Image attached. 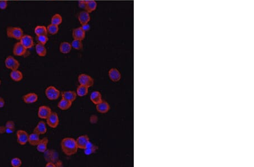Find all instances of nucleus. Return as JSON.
<instances>
[{"label": "nucleus", "mask_w": 254, "mask_h": 167, "mask_svg": "<svg viewBox=\"0 0 254 167\" xmlns=\"http://www.w3.org/2000/svg\"><path fill=\"white\" fill-rule=\"evenodd\" d=\"M29 134L27 132L22 129H19L17 132V140L21 145H25L28 141Z\"/></svg>", "instance_id": "0eeeda50"}, {"label": "nucleus", "mask_w": 254, "mask_h": 167, "mask_svg": "<svg viewBox=\"0 0 254 167\" xmlns=\"http://www.w3.org/2000/svg\"><path fill=\"white\" fill-rule=\"evenodd\" d=\"M62 99L67 100L68 101L73 103L76 99L77 93L72 91H66L61 94Z\"/></svg>", "instance_id": "f3484780"}, {"label": "nucleus", "mask_w": 254, "mask_h": 167, "mask_svg": "<svg viewBox=\"0 0 254 167\" xmlns=\"http://www.w3.org/2000/svg\"><path fill=\"white\" fill-rule=\"evenodd\" d=\"M85 4H86V1H80L79 2V6L80 7H82V8H85Z\"/></svg>", "instance_id": "a19ab883"}, {"label": "nucleus", "mask_w": 254, "mask_h": 167, "mask_svg": "<svg viewBox=\"0 0 254 167\" xmlns=\"http://www.w3.org/2000/svg\"><path fill=\"white\" fill-rule=\"evenodd\" d=\"M90 98L92 103L95 105L98 104L102 101V97L101 93L97 91H93L92 93Z\"/></svg>", "instance_id": "6ab92c4d"}, {"label": "nucleus", "mask_w": 254, "mask_h": 167, "mask_svg": "<svg viewBox=\"0 0 254 167\" xmlns=\"http://www.w3.org/2000/svg\"><path fill=\"white\" fill-rule=\"evenodd\" d=\"M71 49H72V46L70 43L64 42L60 43V50L61 53H63V54L70 53Z\"/></svg>", "instance_id": "a878e982"}, {"label": "nucleus", "mask_w": 254, "mask_h": 167, "mask_svg": "<svg viewBox=\"0 0 254 167\" xmlns=\"http://www.w3.org/2000/svg\"><path fill=\"white\" fill-rule=\"evenodd\" d=\"M46 167H56V164L53 163L52 162H49L46 164Z\"/></svg>", "instance_id": "ea45409f"}, {"label": "nucleus", "mask_w": 254, "mask_h": 167, "mask_svg": "<svg viewBox=\"0 0 254 167\" xmlns=\"http://www.w3.org/2000/svg\"><path fill=\"white\" fill-rule=\"evenodd\" d=\"M20 42L27 49L32 48L34 45L33 39L29 35H23L20 39Z\"/></svg>", "instance_id": "9d476101"}, {"label": "nucleus", "mask_w": 254, "mask_h": 167, "mask_svg": "<svg viewBox=\"0 0 254 167\" xmlns=\"http://www.w3.org/2000/svg\"><path fill=\"white\" fill-rule=\"evenodd\" d=\"M15 129H11V128H7L5 125V126H0V133H12L14 132Z\"/></svg>", "instance_id": "f704fd0d"}, {"label": "nucleus", "mask_w": 254, "mask_h": 167, "mask_svg": "<svg viewBox=\"0 0 254 167\" xmlns=\"http://www.w3.org/2000/svg\"><path fill=\"white\" fill-rule=\"evenodd\" d=\"M46 132L47 127L46 123L44 121L39 122L33 130V132L38 134L39 135H44L46 133Z\"/></svg>", "instance_id": "4468645a"}, {"label": "nucleus", "mask_w": 254, "mask_h": 167, "mask_svg": "<svg viewBox=\"0 0 254 167\" xmlns=\"http://www.w3.org/2000/svg\"><path fill=\"white\" fill-rule=\"evenodd\" d=\"M49 140L47 137H44L41 139L38 144L36 145L37 150L40 153H44L48 149V144Z\"/></svg>", "instance_id": "2eb2a0df"}, {"label": "nucleus", "mask_w": 254, "mask_h": 167, "mask_svg": "<svg viewBox=\"0 0 254 167\" xmlns=\"http://www.w3.org/2000/svg\"><path fill=\"white\" fill-rule=\"evenodd\" d=\"M46 120L47 124L51 128H56L59 125L60 119L58 114L56 112L52 111Z\"/></svg>", "instance_id": "423d86ee"}, {"label": "nucleus", "mask_w": 254, "mask_h": 167, "mask_svg": "<svg viewBox=\"0 0 254 167\" xmlns=\"http://www.w3.org/2000/svg\"><path fill=\"white\" fill-rule=\"evenodd\" d=\"M40 140V135L35 132H33L31 134L29 135L28 142L32 146H36Z\"/></svg>", "instance_id": "412c9836"}, {"label": "nucleus", "mask_w": 254, "mask_h": 167, "mask_svg": "<svg viewBox=\"0 0 254 167\" xmlns=\"http://www.w3.org/2000/svg\"><path fill=\"white\" fill-rule=\"evenodd\" d=\"M35 33L37 35V36L47 35L48 34L47 28L45 26L38 25L35 29Z\"/></svg>", "instance_id": "c85d7f7f"}, {"label": "nucleus", "mask_w": 254, "mask_h": 167, "mask_svg": "<svg viewBox=\"0 0 254 167\" xmlns=\"http://www.w3.org/2000/svg\"><path fill=\"white\" fill-rule=\"evenodd\" d=\"M109 77L113 82H117L121 79V75L117 69L112 68L109 71Z\"/></svg>", "instance_id": "ddd939ff"}, {"label": "nucleus", "mask_w": 254, "mask_h": 167, "mask_svg": "<svg viewBox=\"0 0 254 167\" xmlns=\"http://www.w3.org/2000/svg\"><path fill=\"white\" fill-rule=\"evenodd\" d=\"M27 53V49L23 46L20 42L16 43L13 48V53L17 56H23Z\"/></svg>", "instance_id": "6e6552de"}, {"label": "nucleus", "mask_w": 254, "mask_h": 167, "mask_svg": "<svg viewBox=\"0 0 254 167\" xmlns=\"http://www.w3.org/2000/svg\"><path fill=\"white\" fill-rule=\"evenodd\" d=\"M96 109L99 113H101L102 114H105L109 111L110 109V107L109 103H108L107 101L102 100L101 103L96 105Z\"/></svg>", "instance_id": "dca6fc26"}, {"label": "nucleus", "mask_w": 254, "mask_h": 167, "mask_svg": "<svg viewBox=\"0 0 254 167\" xmlns=\"http://www.w3.org/2000/svg\"><path fill=\"white\" fill-rule=\"evenodd\" d=\"M97 7V2L94 1H86V4L85 9L88 13H91L95 10Z\"/></svg>", "instance_id": "bb28decb"}, {"label": "nucleus", "mask_w": 254, "mask_h": 167, "mask_svg": "<svg viewBox=\"0 0 254 167\" xmlns=\"http://www.w3.org/2000/svg\"><path fill=\"white\" fill-rule=\"evenodd\" d=\"M5 67L11 71L18 69L20 67V63L15 58L12 56H9L5 60Z\"/></svg>", "instance_id": "39448f33"}, {"label": "nucleus", "mask_w": 254, "mask_h": 167, "mask_svg": "<svg viewBox=\"0 0 254 167\" xmlns=\"http://www.w3.org/2000/svg\"><path fill=\"white\" fill-rule=\"evenodd\" d=\"M85 32L83 30V29L81 28V27L75 29L72 33L74 38V39H78L80 41L83 40L85 38Z\"/></svg>", "instance_id": "aec40b11"}, {"label": "nucleus", "mask_w": 254, "mask_h": 167, "mask_svg": "<svg viewBox=\"0 0 254 167\" xmlns=\"http://www.w3.org/2000/svg\"><path fill=\"white\" fill-rule=\"evenodd\" d=\"M88 87L80 85L77 88V95L80 97H84L87 95L88 93Z\"/></svg>", "instance_id": "cd10ccee"}, {"label": "nucleus", "mask_w": 254, "mask_h": 167, "mask_svg": "<svg viewBox=\"0 0 254 167\" xmlns=\"http://www.w3.org/2000/svg\"><path fill=\"white\" fill-rule=\"evenodd\" d=\"M45 95L46 97L50 100H56L60 97V92L56 87L53 85H50L46 88Z\"/></svg>", "instance_id": "7ed1b4c3"}, {"label": "nucleus", "mask_w": 254, "mask_h": 167, "mask_svg": "<svg viewBox=\"0 0 254 167\" xmlns=\"http://www.w3.org/2000/svg\"><path fill=\"white\" fill-rule=\"evenodd\" d=\"M1 85V79H0V86Z\"/></svg>", "instance_id": "79ce46f5"}, {"label": "nucleus", "mask_w": 254, "mask_h": 167, "mask_svg": "<svg viewBox=\"0 0 254 167\" xmlns=\"http://www.w3.org/2000/svg\"><path fill=\"white\" fill-rule=\"evenodd\" d=\"M7 7V1L6 0H0V9L5 10Z\"/></svg>", "instance_id": "c9c22d12"}, {"label": "nucleus", "mask_w": 254, "mask_h": 167, "mask_svg": "<svg viewBox=\"0 0 254 167\" xmlns=\"http://www.w3.org/2000/svg\"><path fill=\"white\" fill-rule=\"evenodd\" d=\"M62 22V18L61 15L58 14L54 15L51 20V23L52 24L58 25V26L60 25Z\"/></svg>", "instance_id": "c756f323"}, {"label": "nucleus", "mask_w": 254, "mask_h": 167, "mask_svg": "<svg viewBox=\"0 0 254 167\" xmlns=\"http://www.w3.org/2000/svg\"><path fill=\"white\" fill-rule=\"evenodd\" d=\"M78 81L80 85H84L87 87H91L94 85V81L91 76L85 74H81L78 77Z\"/></svg>", "instance_id": "20e7f679"}, {"label": "nucleus", "mask_w": 254, "mask_h": 167, "mask_svg": "<svg viewBox=\"0 0 254 167\" xmlns=\"http://www.w3.org/2000/svg\"><path fill=\"white\" fill-rule=\"evenodd\" d=\"M71 46L75 50H81L83 49V43L80 40L74 39L71 43Z\"/></svg>", "instance_id": "2f4dec72"}, {"label": "nucleus", "mask_w": 254, "mask_h": 167, "mask_svg": "<svg viewBox=\"0 0 254 167\" xmlns=\"http://www.w3.org/2000/svg\"><path fill=\"white\" fill-rule=\"evenodd\" d=\"M36 52L39 56L44 57L46 56L47 51H46V47L44 45L38 43L36 45Z\"/></svg>", "instance_id": "393cba45"}, {"label": "nucleus", "mask_w": 254, "mask_h": 167, "mask_svg": "<svg viewBox=\"0 0 254 167\" xmlns=\"http://www.w3.org/2000/svg\"><path fill=\"white\" fill-rule=\"evenodd\" d=\"M6 34L8 37L20 40L23 36V31L19 27H8L6 30Z\"/></svg>", "instance_id": "f03ea898"}, {"label": "nucleus", "mask_w": 254, "mask_h": 167, "mask_svg": "<svg viewBox=\"0 0 254 167\" xmlns=\"http://www.w3.org/2000/svg\"><path fill=\"white\" fill-rule=\"evenodd\" d=\"M90 19V15L88 12H87V11H82L79 15V20L82 25L88 23Z\"/></svg>", "instance_id": "4be33fe9"}, {"label": "nucleus", "mask_w": 254, "mask_h": 167, "mask_svg": "<svg viewBox=\"0 0 254 167\" xmlns=\"http://www.w3.org/2000/svg\"><path fill=\"white\" fill-rule=\"evenodd\" d=\"M60 146L62 151L67 156L73 155L78 151L76 140L73 138L66 137L63 139L60 143Z\"/></svg>", "instance_id": "f257e3e1"}, {"label": "nucleus", "mask_w": 254, "mask_h": 167, "mask_svg": "<svg viewBox=\"0 0 254 167\" xmlns=\"http://www.w3.org/2000/svg\"><path fill=\"white\" fill-rule=\"evenodd\" d=\"M11 165L13 167H20L22 165V161L20 158L15 157L11 160Z\"/></svg>", "instance_id": "473e14b6"}, {"label": "nucleus", "mask_w": 254, "mask_h": 167, "mask_svg": "<svg viewBox=\"0 0 254 167\" xmlns=\"http://www.w3.org/2000/svg\"><path fill=\"white\" fill-rule=\"evenodd\" d=\"M46 28H47L48 33H49V34H52V35H54V34H56L58 32V31H59V27H58V25H54V24H51L50 25H48Z\"/></svg>", "instance_id": "7c9ffc66"}, {"label": "nucleus", "mask_w": 254, "mask_h": 167, "mask_svg": "<svg viewBox=\"0 0 254 167\" xmlns=\"http://www.w3.org/2000/svg\"><path fill=\"white\" fill-rule=\"evenodd\" d=\"M5 126L7 127V128H11V129H15V123H14L13 121H7V122L5 124Z\"/></svg>", "instance_id": "e433bc0d"}, {"label": "nucleus", "mask_w": 254, "mask_h": 167, "mask_svg": "<svg viewBox=\"0 0 254 167\" xmlns=\"http://www.w3.org/2000/svg\"><path fill=\"white\" fill-rule=\"evenodd\" d=\"M39 99L38 95L36 93H28L23 96L22 99L25 103L27 104L33 103L37 102Z\"/></svg>", "instance_id": "9b49d317"}, {"label": "nucleus", "mask_w": 254, "mask_h": 167, "mask_svg": "<svg viewBox=\"0 0 254 167\" xmlns=\"http://www.w3.org/2000/svg\"><path fill=\"white\" fill-rule=\"evenodd\" d=\"M37 39L39 43H41L44 45H45L48 41V37H47V35H41V36H37Z\"/></svg>", "instance_id": "72a5a7b5"}, {"label": "nucleus", "mask_w": 254, "mask_h": 167, "mask_svg": "<svg viewBox=\"0 0 254 167\" xmlns=\"http://www.w3.org/2000/svg\"><path fill=\"white\" fill-rule=\"evenodd\" d=\"M72 102L68 101L67 100L62 99L58 103V107L60 110H66L70 108L72 106Z\"/></svg>", "instance_id": "b1692460"}, {"label": "nucleus", "mask_w": 254, "mask_h": 167, "mask_svg": "<svg viewBox=\"0 0 254 167\" xmlns=\"http://www.w3.org/2000/svg\"><path fill=\"white\" fill-rule=\"evenodd\" d=\"M97 149H98V147L94 145L90 141H89L84 150L85 155H92V154L95 153Z\"/></svg>", "instance_id": "5701e85b"}, {"label": "nucleus", "mask_w": 254, "mask_h": 167, "mask_svg": "<svg viewBox=\"0 0 254 167\" xmlns=\"http://www.w3.org/2000/svg\"><path fill=\"white\" fill-rule=\"evenodd\" d=\"M81 28L83 29V30L84 32H87V31H88L90 29V25H89L88 23L83 24L82 27H81Z\"/></svg>", "instance_id": "4c0bfd02"}, {"label": "nucleus", "mask_w": 254, "mask_h": 167, "mask_svg": "<svg viewBox=\"0 0 254 167\" xmlns=\"http://www.w3.org/2000/svg\"><path fill=\"white\" fill-rule=\"evenodd\" d=\"M5 101L4 98L0 97V108H2L5 106Z\"/></svg>", "instance_id": "58836bf2"}, {"label": "nucleus", "mask_w": 254, "mask_h": 167, "mask_svg": "<svg viewBox=\"0 0 254 167\" xmlns=\"http://www.w3.org/2000/svg\"><path fill=\"white\" fill-rule=\"evenodd\" d=\"M11 79L15 82H20L23 78V74L21 71L17 69L11 71L10 74Z\"/></svg>", "instance_id": "a211bd4d"}, {"label": "nucleus", "mask_w": 254, "mask_h": 167, "mask_svg": "<svg viewBox=\"0 0 254 167\" xmlns=\"http://www.w3.org/2000/svg\"><path fill=\"white\" fill-rule=\"evenodd\" d=\"M90 141L89 138L87 135H82L79 136L76 140V142L78 146V149H84L89 142Z\"/></svg>", "instance_id": "f8f14e48"}, {"label": "nucleus", "mask_w": 254, "mask_h": 167, "mask_svg": "<svg viewBox=\"0 0 254 167\" xmlns=\"http://www.w3.org/2000/svg\"><path fill=\"white\" fill-rule=\"evenodd\" d=\"M52 111L50 109V107L48 106L43 105V106L39 107L37 114H38V117L40 119H46L49 116L50 114L52 113Z\"/></svg>", "instance_id": "1a4fd4ad"}]
</instances>
